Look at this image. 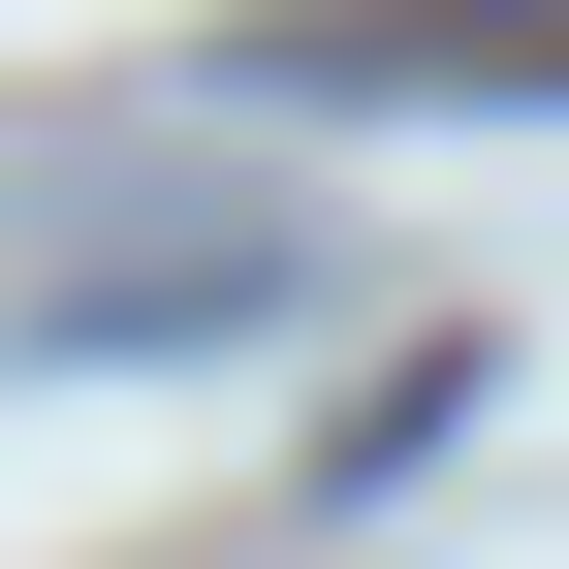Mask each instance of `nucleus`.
I'll return each mask as SVG.
<instances>
[{"instance_id": "1", "label": "nucleus", "mask_w": 569, "mask_h": 569, "mask_svg": "<svg viewBox=\"0 0 569 569\" xmlns=\"http://www.w3.org/2000/svg\"><path fill=\"white\" fill-rule=\"evenodd\" d=\"M253 96H348V127H569V0H284Z\"/></svg>"}]
</instances>
